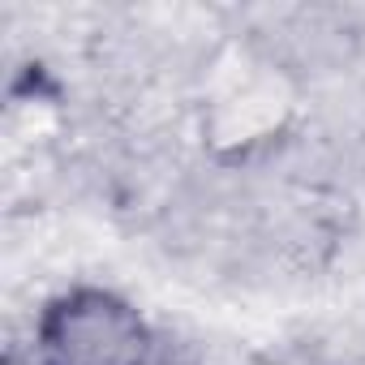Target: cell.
<instances>
[{"mask_svg": "<svg viewBox=\"0 0 365 365\" xmlns=\"http://www.w3.org/2000/svg\"><path fill=\"white\" fill-rule=\"evenodd\" d=\"M146 318L108 288L56 297L35 327V365H150Z\"/></svg>", "mask_w": 365, "mask_h": 365, "instance_id": "obj_1", "label": "cell"}]
</instances>
